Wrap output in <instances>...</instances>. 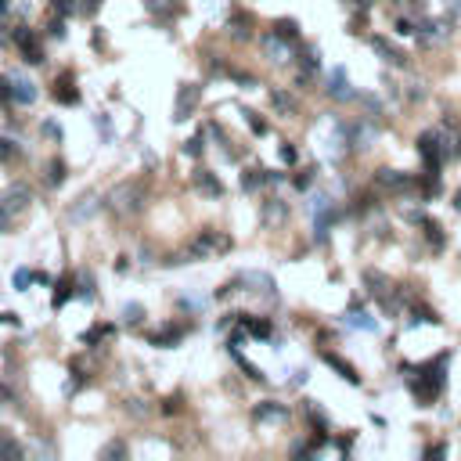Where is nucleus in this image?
I'll return each mask as SVG.
<instances>
[{
  "label": "nucleus",
  "instance_id": "a19ab883",
  "mask_svg": "<svg viewBox=\"0 0 461 461\" xmlns=\"http://www.w3.org/2000/svg\"><path fill=\"white\" fill-rule=\"evenodd\" d=\"M101 0H80V15H98Z\"/></svg>",
  "mask_w": 461,
  "mask_h": 461
},
{
  "label": "nucleus",
  "instance_id": "1a4fd4ad",
  "mask_svg": "<svg viewBox=\"0 0 461 461\" xmlns=\"http://www.w3.org/2000/svg\"><path fill=\"white\" fill-rule=\"evenodd\" d=\"M447 33H450V22H440V18H422L418 22V40L422 44H440V40H447Z\"/></svg>",
  "mask_w": 461,
  "mask_h": 461
},
{
  "label": "nucleus",
  "instance_id": "4be33fe9",
  "mask_svg": "<svg viewBox=\"0 0 461 461\" xmlns=\"http://www.w3.org/2000/svg\"><path fill=\"white\" fill-rule=\"evenodd\" d=\"M285 217H289V206H285L282 198H270V202L263 206V220H267V224H282Z\"/></svg>",
  "mask_w": 461,
  "mask_h": 461
},
{
  "label": "nucleus",
  "instance_id": "37998d69",
  "mask_svg": "<svg viewBox=\"0 0 461 461\" xmlns=\"http://www.w3.org/2000/svg\"><path fill=\"white\" fill-rule=\"evenodd\" d=\"M396 33H400V37H411V33H418V29H415L408 18H396Z\"/></svg>",
  "mask_w": 461,
  "mask_h": 461
},
{
  "label": "nucleus",
  "instance_id": "0eeeda50",
  "mask_svg": "<svg viewBox=\"0 0 461 461\" xmlns=\"http://www.w3.org/2000/svg\"><path fill=\"white\" fill-rule=\"evenodd\" d=\"M375 184L379 188H386V191H396V195H404V191H411L415 188V177L411 173H400V170H379L375 173Z\"/></svg>",
  "mask_w": 461,
  "mask_h": 461
},
{
  "label": "nucleus",
  "instance_id": "7c9ffc66",
  "mask_svg": "<svg viewBox=\"0 0 461 461\" xmlns=\"http://www.w3.org/2000/svg\"><path fill=\"white\" fill-rule=\"evenodd\" d=\"M69 296H72V289H69V282H61V285H54V299H51V306L58 310V306H65L69 303Z\"/></svg>",
  "mask_w": 461,
  "mask_h": 461
},
{
  "label": "nucleus",
  "instance_id": "5701e85b",
  "mask_svg": "<svg viewBox=\"0 0 461 461\" xmlns=\"http://www.w3.org/2000/svg\"><path fill=\"white\" fill-rule=\"evenodd\" d=\"M25 450H22V443L8 433V429H0V457H22Z\"/></svg>",
  "mask_w": 461,
  "mask_h": 461
},
{
  "label": "nucleus",
  "instance_id": "20e7f679",
  "mask_svg": "<svg viewBox=\"0 0 461 461\" xmlns=\"http://www.w3.org/2000/svg\"><path fill=\"white\" fill-rule=\"evenodd\" d=\"M141 206H144V184L141 180H122L108 191V209L115 217H134Z\"/></svg>",
  "mask_w": 461,
  "mask_h": 461
},
{
  "label": "nucleus",
  "instance_id": "b1692460",
  "mask_svg": "<svg viewBox=\"0 0 461 461\" xmlns=\"http://www.w3.org/2000/svg\"><path fill=\"white\" fill-rule=\"evenodd\" d=\"M267 180H270L267 170H245V173H241V188H245V191H256V188H263Z\"/></svg>",
  "mask_w": 461,
  "mask_h": 461
},
{
  "label": "nucleus",
  "instance_id": "49530a36",
  "mask_svg": "<svg viewBox=\"0 0 461 461\" xmlns=\"http://www.w3.org/2000/svg\"><path fill=\"white\" fill-rule=\"evenodd\" d=\"M15 156V148H11V141H4L0 137V159H11Z\"/></svg>",
  "mask_w": 461,
  "mask_h": 461
},
{
  "label": "nucleus",
  "instance_id": "09e8293b",
  "mask_svg": "<svg viewBox=\"0 0 461 461\" xmlns=\"http://www.w3.org/2000/svg\"><path fill=\"white\" fill-rule=\"evenodd\" d=\"M44 134H47V137H58V141H61V127H54V122H44Z\"/></svg>",
  "mask_w": 461,
  "mask_h": 461
},
{
  "label": "nucleus",
  "instance_id": "2eb2a0df",
  "mask_svg": "<svg viewBox=\"0 0 461 461\" xmlns=\"http://www.w3.org/2000/svg\"><path fill=\"white\" fill-rule=\"evenodd\" d=\"M18 44H22V54H25L29 65H40V61H44V47L37 44V37L25 33V29H18Z\"/></svg>",
  "mask_w": 461,
  "mask_h": 461
},
{
  "label": "nucleus",
  "instance_id": "864d4df0",
  "mask_svg": "<svg viewBox=\"0 0 461 461\" xmlns=\"http://www.w3.org/2000/svg\"><path fill=\"white\" fill-rule=\"evenodd\" d=\"M447 8H450V11H461V0H447Z\"/></svg>",
  "mask_w": 461,
  "mask_h": 461
},
{
  "label": "nucleus",
  "instance_id": "9b49d317",
  "mask_svg": "<svg viewBox=\"0 0 461 461\" xmlns=\"http://www.w3.org/2000/svg\"><path fill=\"white\" fill-rule=\"evenodd\" d=\"M260 44H263V51H267V58H270V61H289V58H292L289 40H285V37H278V33H267Z\"/></svg>",
  "mask_w": 461,
  "mask_h": 461
},
{
  "label": "nucleus",
  "instance_id": "58836bf2",
  "mask_svg": "<svg viewBox=\"0 0 461 461\" xmlns=\"http://www.w3.org/2000/svg\"><path fill=\"white\" fill-rule=\"evenodd\" d=\"M202 148H206V134H195V137L188 141V156H198Z\"/></svg>",
  "mask_w": 461,
  "mask_h": 461
},
{
  "label": "nucleus",
  "instance_id": "e433bc0d",
  "mask_svg": "<svg viewBox=\"0 0 461 461\" xmlns=\"http://www.w3.org/2000/svg\"><path fill=\"white\" fill-rule=\"evenodd\" d=\"M101 457H127V447H122V443H108V447H101Z\"/></svg>",
  "mask_w": 461,
  "mask_h": 461
},
{
  "label": "nucleus",
  "instance_id": "a18cd8bd",
  "mask_svg": "<svg viewBox=\"0 0 461 461\" xmlns=\"http://www.w3.org/2000/svg\"><path fill=\"white\" fill-rule=\"evenodd\" d=\"M51 37H54V40L65 37V22H61V18H54V22H51Z\"/></svg>",
  "mask_w": 461,
  "mask_h": 461
},
{
  "label": "nucleus",
  "instance_id": "c03bdc74",
  "mask_svg": "<svg viewBox=\"0 0 461 461\" xmlns=\"http://www.w3.org/2000/svg\"><path fill=\"white\" fill-rule=\"evenodd\" d=\"M80 296L94 299V278H83V282H80Z\"/></svg>",
  "mask_w": 461,
  "mask_h": 461
},
{
  "label": "nucleus",
  "instance_id": "8fccbe9b",
  "mask_svg": "<svg viewBox=\"0 0 461 461\" xmlns=\"http://www.w3.org/2000/svg\"><path fill=\"white\" fill-rule=\"evenodd\" d=\"M282 159H285V163H296V148H292V144L282 148Z\"/></svg>",
  "mask_w": 461,
  "mask_h": 461
},
{
  "label": "nucleus",
  "instance_id": "6ab92c4d",
  "mask_svg": "<svg viewBox=\"0 0 461 461\" xmlns=\"http://www.w3.org/2000/svg\"><path fill=\"white\" fill-rule=\"evenodd\" d=\"M253 415H256V422H282V418H289V408H285V404L267 400V404H260Z\"/></svg>",
  "mask_w": 461,
  "mask_h": 461
},
{
  "label": "nucleus",
  "instance_id": "423d86ee",
  "mask_svg": "<svg viewBox=\"0 0 461 461\" xmlns=\"http://www.w3.org/2000/svg\"><path fill=\"white\" fill-rule=\"evenodd\" d=\"M364 285H367V292H372L375 299H382V306L389 314H396V299H389V278L386 274H379V270H364Z\"/></svg>",
  "mask_w": 461,
  "mask_h": 461
},
{
  "label": "nucleus",
  "instance_id": "72a5a7b5",
  "mask_svg": "<svg viewBox=\"0 0 461 461\" xmlns=\"http://www.w3.org/2000/svg\"><path fill=\"white\" fill-rule=\"evenodd\" d=\"M108 331H112V328H90V331H83V343H87V346H94V343L105 339Z\"/></svg>",
  "mask_w": 461,
  "mask_h": 461
},
{
  "label": "nucleus",
  "instance_id": "c85d7f7f",
  "mask_svg": "<svg viewBox=\"0 0 461 461\" xmlns=\"http://www.w3.org/2000/svg\"><path fill=\"white\" fill-rule=\"evenodd\" d=\"M122 317H127V324H141L144 321V306L141 303H127V306H122Z\"/></svg>",
  "mask_w": 461,
  "mask_h": 461
},
{
  "label": "nucleus",
  "instance_id": "393cba45",
  "mask_svg": "<svg viewBox=\"0 0 461 461\" xmlns=\"http://www.w3.org/2000/svg\"><path fill=\"white\" fill-rule=\"evenodd\" d=\"M54 101H61V105H76L80 101V94L69 87V76L61 80V83H54Z\"/></svg>",
  "mask_w": 461,
  "mask_h": 461
},
{
  "label": "nucleus",
  "instance_id": "603ef678",
  "mask_svg": "<svg viewBox=\"0 0 461 461\" xmlns=\"http://www.w3.org/2000/svg\"><path fill=\"white\" fill-rule=\"evenodd\" d=\"M166 415H173V411H180V400H166V408H163Z\"/></svg>",
  "mask_w": 461,
  "mask_h": 461
},
{
  "label": "nucleus",
  "instance_id": "bb28decb",
  "mask_svg": "<svg viewBox=\"0 0 461 461\" xmlns=\"http://www.w3.org/2000/svg\"><path fill=\"white\" fill-rule=\"evenodd\" d=\"M94 209H98V198L94 195H83L80 206L72 209V220H83V217H94Z\"/></svg>",
  "mask_w": 461,
  "mask_h": 461
},
{
  "label": "nucleus",
  "instance_id": "cd10ccee",
  "mask_svg": "<svg viewBox=\"0 0 461 461\" xmlns=\"http://www.w3.org/2000/svg\"><path fill=\"white\" fill-rule=\"evenodd\" d=\"M274 33L285 37V40H296V37H299V25H296L292 18H278V22H274Z\"/></svg>",
  "mask_w": 461,
  "mask_h": 461
},
{
  "label": "nucleus",
  "instance_id": "a211bd4d",
  "mask_svg": "<svg viewBox=\"0 0 461 461\" xmlns=\"http://www.w3.org/2000/svg\"><path fill=\"white\" fill-rule=\"evenodd\" d=\"M15 83V105H33L37 101V83L25 80V76H11Z\"/></svg>",
  "mask_w": 461,
  "mask_h": 461
},
{
  "label": "nucleus",
  "instance_id": "f8f14e48",
  "mask_svg": "<svg viewBox=\"0 0 461 461\" xmlns=\"http://www.w3.org/2000/svg\"><path fill=\"white\" fill-rule=\"evenodd\" d=\"M372 47L379 51V58H382V61H389V65H396V69L408 65V54H404L400 47H393L386 37H372Z\"/></svg>",
  "mask_w": 461,
  "mask_h": 461
},
{
  "label": "nucleus",
  "instance_id": "9d476101",
  "mask_svg": "<svg viewBox=\"0 0 461 461\" xmlns=\"http://www.w3.org/2000/svg\"><path fill=\"white\" fill-rule=\"evenodd\" d=\"M241 282H245V285H253V292H260V296H267V299H278V285H274L270 274L245 270V274H241Z\"/></svg>",
  "mask_w": 461,
  "mask_h": 461
},
{
  "label": "nucleus",
  "instance_id": "4468645a",
  "mask_svg": "<svg viewBox=\"0 0 461 461\" xmlns=\"http://www.w3.org/2000/svg\"><path fill=\"white\" fill-rule=\"evenodd\" d=\"M195 188L202 195H209V198H220L224 195V184L213 177V170H195Z\"/></svg>",
  "mask_w": 461,
  "mask_h": 461
},
{
  "label": "nucleus",
  "instance_id": "39448f33",
  "mask_svg": "<svg viewBox=\"0 0 461 461\" xmlns=\"http://www.w3.org/2000/svg\"><path fill=\"white\" fill-rule=\"evenodd\" d=\"M198 101H202V87H195V83H180V90H177V105H173V119H177V122L191 119L195 108H198Z\"/></svg>",
  "mask_w": 461,
  "mask_h": 461
},
{
  "label": "nucleus",
  "instance_id": "de8ad7c7",
  "mask_svg": "<svg viewBox=\"0 0 461 461\" xmlns=\"http://www.w3.org/2000/svg\"><path fill=\"white\" fill-rule=\"evenodd\" d=\"M408 98H411V101H422V98H425V87H422V83H415Z\"/></svg>",
  "mask_w": 461,
  "mask_h": 461
},
{
  "label": "nucleus",
  "instance_id": "4c0bfd02",
  "mask_svg": "<svg viewBox=\"0 0 461 461\" xmlns=\"http://www.w3.org/2000/svg\"><path fill=\"white\" fill-rule=\"evenodd\" d=\"M61 180H65V163H51V184H61Z\"/></svg>",
  "mask_w": 461,
  "mask_h": 461
},
{
  "label": "nucleus",
  "instance_id": "f257e3e1",
  "mask_svg": "<svg viewBox=\"0 0 461 461\" xmlns=\"http://www.w3.org/2000/svg\"><path fill=\"white\" fill-rule=\"evenodd\" d=\"M447 364H450V350L447 353H436L433 360H425L415 367V379H411V393H415V400L422 408L429 404H436L440 400V393L447 386Z\"/></svg>",
  "mask_w": 461,
  "mask_h": 461
},
{
  "label": "nucleus",
  "instance_id": "aec40b11",
  "mask_svg": "<svg viewBox=\"0 0 461 461\" xmlns=\"http://www.w3.org/2000/svg\"><path fill=\"white\" fill-rule=\"evenodd\" d=\"M422 227H425V238H429V245H433V253H443V245H447V234H443V227L436 224V220H422Z\"/></svg>",
  "mask_w": 461,
  "mask_h": 461
},
{
  "label": "nucleus",
  "instance_id": "6e6d98bb",
  "mask_svg": "<svg viewBox=\"0 0 461 461\" xmlns=\"http://www.w3.org/2000/svg\"><path fill=\"white\" fill-rule=\"evenodd\" d=\"M8 11V0H0V15H4Z\"/></svg>",
  "mask_w": 461,
  "mask_h": 461
},
{
  "label": "nucleus",
  "instance_id": "f03ea898",
  "mask_svg": "<svg viewBox=\"0 0 461 461\" xmlns=\"http://www.w3.org/2000/svg\"><path fill=\"white\" fill-rule=\"evenodd\" d=\"M224 253H231V238H227V234H220V231H202V234H195V238H191L188 249H184L177 260H170V263L213 260V256H224Z\"/></svg>",
  "mask_w": 461,
  "mask_h": 461
},
{
  "label": "nucleus",
  "instance_id": "a878e982",
  "mask_svg": "<svg viewBox=\"0 0 461 461\" xmlns=\"http://www.w3.org/2000/svg\"><path fill=\"white\" fill-rule=\"evenodd\" d=\"M180 335H184L180 328H163V331H156V335H151V343H156L159 350H170V346L180 339Z\"/></svg>",
  "mask_w": 461,
  "mask_h": 461
},
{
  "label": "nucleus",
  "instance_id": "473e14b6",
  "mask_svg": "<svg viewBox=\"0 0 461 461\" xmlns=\"http://www.w3.org/2000/svg\"><path fill=\"white\" fill-rule=\"evenodd\" d=\"M51 4H54L58 15H72V11H80V0H51Z\"/></svg>",
  "mask_w": 461,
  "mask_h": 461
},
{
  "label": "nucleus",
  "instance_id": "3c124183",
  "mask_svg": "<svg viewBox=\"0 0 461 461\" xmlns=\"http://www.w3.org/2000/svg\"><path fill=\"white\" fill-rule=\"evenodd\" d=\"M425 454H429V457H440V454H447V447H440V443H436V447H429Z\"/></svg>",
  "mask_w": 461,
  "mask_h": 461
},
{
  "label": "nucleus",
  "instance_id": "ddd939ff",
  "mask_svg": "<svg viewBox=\"0 0 461 461\" xmlns=\"http://www.w3.org/2000/svg\"><path fill=\"white\" fill-rule=\"evenodd\" d=\"M299 61H303L299 83H310V80L317 76V69H321V54H317V47H303V51H299Z\"/></svg>",
  "mask_w": 461,
  "mask_h": 461
},
{
  "label": "nucleus",
  "instance_id": "7ed1b4c3",
  "mask_svg": "<svg viewBox=\"0 0 461 461\" xmlns=\"http://www.w3.org/2000/svg\"><path fill=\"white\" fill-rule=\"evenodd\" d=\"M29 202H33V195H29L25 184H11L8 191H0V231H11L25 217Z\"/></svg>",
  "mask_w": 461,
  "mask_h": 461
},
{
  "label": "nucleus",
  "instance_id": "c9c22d12",
  "mask_svg": "<svg viewBox=\"0 0 461 461\" xmlns=\"http://www.w3.org/2000/svg\"><path fill=\"white\" fill-rule=\"evenodd\" d=\"M274 105H278L282 112H296V101L289 94H282V90H274Z\"/></svg>",
  "mask_w": 461,
  "mask_h": 461
},
{
  "label": "nucleus",
  "instance_id": "6e6552de",
  "mask_svg": "<svg viewBox=\"0 0 461 461\" xmlns=\"http://www.w3.org/2000/svg\"><path fill=\"white\" fill-rule=\"evenodd\" d=\"M328 94H331L335 101H353V98H357V90L350 87V76H346L343 65L331 69V76H328Z\"/></svg>",
  "mask_w": 461,
  "mask_h": 461
},
{
  "label": "nucleus",
  "instance_id": "79ce46f5",
  "mask_svg": "<svg viewBox=\"0 0 461 461\" xmlns=\"http://www.w3.org/2000/svg\"><path fill=\"white\" fill-rule=\"evenodd\" d=\"M310 184H314V170H303L299 177H296V188L303 191V188H310Z\"/></svg>",
  "mask_w": 461,
  "mask_h": 461
},
{
  "label": "nucleus",
  "instance_id": "5fc2aeb1",
  "mask_svg": "<svg viewBox=\"0 0 461 461\" xmlns=\"http://www.w3.org/2000/svg\"><path fill=\"white\" fill-rule=\"evenodd\" d=\"M454 209L461 213V188H457V195H454Z\"/></svg>",
  "mask_w": 461,
  "mask_h": 461
},
{
  "label": "nucleus",
  "instance_id": "f3484780",
  "mask_svg": "<svg viewBox=\"0 0 461 461\" xmlns=\"http://www.w3.org/2000/svg\"><path fill=\"white\" fill-rule=\"evenodd\" d=\"M141 4H144V11L151 15V18H159V22H166V18H173L177 15V0H141Z\"/></svg>",
  "mask_w": 461,
  "mask_h": 461
},
{
  "label": "nucleus",
  "instance_id": "2f4dec72",
  "mask_svg": "<svg viewBox=\"0 0 461 461\" xmlns=\"http://www.w3.org/2000/svg\"><path fill=\"white\" fill-rule=\"evenodd\" d=\"M33 282H37V274H33V270H25V267L15 270V289H18V292H25V285H33Z\"/></svg>",
  "mask_w": 461,
  "mask_h": 461
},
{
  "label": "nucleus",
  "instance_id": "f704fd0d",
  "mask_svg": "<svg viewBox=\"0 0 461 461\" xmlns=\"http://www.w3.org/2000/svg\"><path fill=\"white\" fill-rule=\"evenodd\" d=\"M0 101H15V83H11V76H0Z\"/></svg>",
  "mask_w": 461,
  "mask_h": 461
},
{
  "label": "nucleus",
  "instance_id": "ea45409f",
  "mask_svg": "<svg viewBox=\"0 0 461 461\" xmlns=\"http://www.w3.org/2000/svg\"><path fill=\"white\" fill-rule=\"evenodd\" d=\"M245 115H249V127H253V134H267V122H263L256 112H245Z\"/></svg>",
  "mask_w": 461,
  "mask_h": 461
},
{
  "label": "nucleus",
  "instance_id": "412c9836",
  "mask_svg": "<svg viewBox=\"0 0 461 461\" xmlns=\"http://www.w3.org/2000/svg\"><path fill=\"white\" fill-rule=\"evenodd\" d=\"M346 324H353V328H360V331H379V321L367 314V310H357V306L346 314Z\"/></svg>",
  "mask_w": 461,
  "mask_h": 461
},
{
  "label": "nucleus",
  "instance_id": "dca6fc26",
  "mask_svg": "<svg viewBox=\"0 0 461 461\" xmlns=\"http://www.w3.org/2000/svg\"><path fill=\"white\" fill-rule=\"evenodd\" d=\"M324 364H328V367H335V372H339V375H343V379H346L350 386H360V375H357V367H353L350 360H343L339 353H324Z\"/></svg>",
  "mask_w": 461,
  "mask_h": 461
},
{
  "label": "nucleus",
  "instance_id": "c756f323",
  "mask_svg": "<svg viewBox=\"0 0 461 461\" xmlns=\"http://www.w3.org/2000/svg\"><path fill=\"white\" fill-rule=\"evenodd\" d=\"M411 324H440V317L429 310V306H415V317H411Z\"/></svg>",
  "mask_w": 461,
  "mask_h": 461
}]
</instances>
